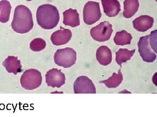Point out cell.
Returning a JSON list of instances; mask_svg holds the SVG:
<instances>
[{"label": "cell", "instance_id": "cell-1", "mask_svg": "<svg viewBox=\"0 0 157 117\" xmlns=\"http://www.w3.org/2000/svg\"><path fill=\"white\" fill-rule=\"evenodd\" d=\"M33 26V14L30 10L23 5L17 6L11 23V27L14 31L19 34L27 33Z\"/></svg>", "mask_w": 157, "mask_h": 117}, {"label": "cell", "instance_id": "cell-2", "mask_svg": "<svg viewBox=\"0 0 157 117\" xmlns=\"http://www.w3.org/2000/svg\"><path fill=\"white\" fill-rule=\"evenodd\" d=\"M37 23L42 28L51 30L56 27L59 21V13L55 6L45 4L39 6L36 12Z\"/></svg>", "mask_w": 157, "mask_h": 117}, {"label": "cell", "instance_id": "cell-3", "mask_svg": "<svg viewBox=\"0 0 157 117\" xmlns=\"http://www.w3.org/2000/svg\"><path fill=\"white\" fill-rule=\"evenodd\" d=\"M138 51L143 61L152 62L157 58V30L141 37L137 44Z\"/></svg>", "mask_w": 157, "mask_h": 117}, {"label": "cell", "instance_id": "cell-4", "mask_svg": "<svg viewBox=\"0 0 157 117\" xmlns=\"http://www.w3.org/2000/svg\"><path fill=\"white\" fill-rule=\"evenodd\" d=\"M41 72L34 69L26 70L20 79L21 87L27 90H33L39 88L42 83Z\"/></svg>", "mask_w": 157, "mask_h": 117}, {"label": "cell", "instance_id": "cell-5", "mask_svg": "<svg viewBox=\"0 0 157 117\" xmlns=\"http://www.w3.org/2000/svg\"><path fill=\"white\" fill-rule=\"evenodd\" d=\"M54 59L56 64L59 66L68 68L76 63L77 54L76 51L71 48L59 49L55 53Z\"/></svg>", "mask_w": 157, "mask_h": 117}, {"label": "cell", "instance_id": "cell-6", "mask_svg": "<svg viewBox=\"0 0 157 117\" xmlns=\"http://www.w3.org/2000/svg\"><path fill=\"white\" fill-rule=\"evenodd\" d=\"M83 20L87 25H92L101 19V14L99 3L88 2L85 5L83 11Z\"/></svg>", "mask_w": 157, "mask_h": 117}, {"label": "cell", "instance_id": "cell-7", "mask_svg": "<svg viewBox=\"0 0 157 117\" xmlns=\"http://www.w3.org/2000/svg\"><path fill=\"white\" fill-rule=\"evenodd\" d=\"M112 27V24L108 21L101 22L91 29V36L94 40L98 42L108 41L113 32Z\"/></svg>", "mask_w": 157, "mask_h": 117}, {"label": "cell", "instance_id": "cell-8", "mask_svg": "<svg viewBox=\"0 0 157 117\" xmlns=\"http://www.w3.org/2000/svg\"><path fill=\"white\" fill-rule=\"evenodd\" d=\"M75 94H96V89L92 81L86 76L77 78L73 85Z\"/></svg>", "mask_w": 157, "mask_h": 117}, {"label": "cell", "instance_id": "cell-9", "mask_svg": "<svg viewBox=\"0 0 157 117\" xmlns=\"http://www.w3.org/2000/svg\"><path fill=\"white\" fill-rule=\"evenodd\" d=\"M46 83L48 87L52 88H60L64 85L66 77L61 70L56 68H52L49 70L45 75Z\"/></svg>", "mask_w": 157, "mask_h": 117}, {"label": "cell", "instance_id": "cell-10", "mask_svg": "<svg viewBox=\"0 0 157 117\" xmlns=\"http://www.w3.org/2000/svg\"><path fill=\"white\" fill-rule=\"evenodd\" d=\"M72 37V33L70 30L63 28L53 33L50 39L53 44L59 46L67 44Z\"/></svg>", "mask_w": 157, "mask_h": 117}, {"label": "cell", "instance_id": "cell-11", "mask_svg": "<svg viewBox=\"0 0 157 117\" xmlns=\"http://www.w3.org/2000/svg\"><path fill=\"white\" fill-rule=\"evenodd\" d=\"M154 23V18L148 15H141L133 21L134 28L141 32H144L151 28Z\"/></svg>", "mask_w": 157, "mask_h": 117}, {"label": "cell", "instance_id": "cell-12", "mask_svg": "<svg viewBox=\"0 0 157 117\" xmlns=\"http://www.w3.org/2000/svg\"><path fill=\"white\" fill-rule=\"evenodd\" d=\"M104 12L109 17L117 16L121 11V5L118 0H101Z\"/></svg>", "mask_w": 157, "mask_h": 117}, {"label": "cell", "instance_id": "cell-13", "mask_svg": "<svg viewBox=\"0 0 157 117\" xmlns=\"http://www.w3.org/2000/svg\"><path fill=\"white\" fill-rule=\"evenodd\" d=\"M3 66L6 68L8 72L17 74L22 71V66L20 60H18L17 56H9L3 62Z\"/></svg>", "mask_w": 157, "mask_h": 117}, {"label": "cell", "instance_id": "cell-14", "mask_svg": "<svg viewBox=\"0 0 157 117\" xmlns=\"http://www.w3.org/2000/svg\"><path fill=\"white\" fill-rule=\"evenodd\" d=\"M96 58L100 64L106 66L112 62V52L107 46H101L97 50Z\"/></svg>", "mask_w": 157, "mask_h": 117}, {"label": "cell", "instance_id": "cell-15", "mask_svg": "<svg viewBox=\"0 0 157 117\" xmlns=\"http://www.w3.org/2000/svg\"><path fill=\"white\" fill-rule=\"evenodd\" d=\"M63 23L66 26L75 27L80 25L79 14L77 10L72 9L66 10L63 13Z\"/></svg>", "mask_w": 157, "mask_h": 117}, {"label": "cell", "instance_id": "cell-16", "mask_svg": "<svg viewBox=\"0 0 157 117\" xmlns=\"http://www.w3.org/2000/svg\"><path fill=\"white\" fill-rule=\"evenodd\" d=\"M139 7L138 0H125L124 2V17L130 18L138 11Z\"/></svg>", "mask_w": 157, "mask_h": 117}, {"label": "cell", "instance_id": "cell-17", "mask_svg": "<svg viewBox=\"0 0 157 117\" xmlns=\"http://www.w3.org/2000/svg\"><path fill=\"white\" fill-rule=\"evenodd\" d=\"M123 80V76L121 72V69L119 70L118 73H114L112 76L107 80L100 81V83H103L109 88H115L120 85Z\"/></svg>", "mask_w": 157, "mask_h": 117}, {"label": "cell", "instance_id": "cell-18", "mask_svg": "<svg viewBox=\"0 0 157 117\" xmlns=\"http://www.w3.org/2000/svg\"><path fill=\"white\" fill-rule=\"evenodd\" d=\"M132 38L133 37L131 34L126 30H123L116 33L113 41L116 45L124 46L130 44Z\"/></svg>", "mask_w": 157, "mask_h": 117}, {"label": "cell", "instance_id": "cell-19", "mask_svg": "<svg viewBox=\"0 0 157 117\" xmlns=\"http://www.w3.org/2000/svg\"><path fill=\"white\" fill-rule=\"evenodd\" d=\"M11 4L7 0L0 2V22L6 23L9 21L11 14Z\"/></svg>", "mask_w": 157, "mask_h": 117}, {"label": "cell", "instance_id": "cell-20", "mask_svg": "<svg viewBox=\"0 0 157 117\" xmlns=\"http://www.w3.org/2000/svg\"><path fill=\"white\" fill-rule=\"evenodd\" d=\"M135 50H129L127 49H120L116 53V61L121 67V64L130 60L135 54Z\"/></svg>", "mask_w": 157, "mask_h": 117}, {"label": "cell", "instance_id": "cell-21", "mask_svg": "<svg viewBox=\"0 0 157 117\" xmlns=\"http://www.w3.org/2000/svg\"><path fill=\"white\" fill-rule=\"evenodd\" d=\"M46 42L44 40L40 38L34 39L30 44L31 50L35 52H39L45 49Z\"/></svg>", "mask_w": 157, "mask_h": 117}, {"label": "cell", "instance_id": "cell-22", "mask_svg": "<svg viewBox=\"0 0 157 117\" xmlns=\"http://www.w3.org/2000/svg\"><path fill=\"white\" fill-rule=\"evenodd\" d=\"M26 1H32V0H26Z\"/></svg>", "mask_w": 157, "mask_h": 117}]
</instances>
